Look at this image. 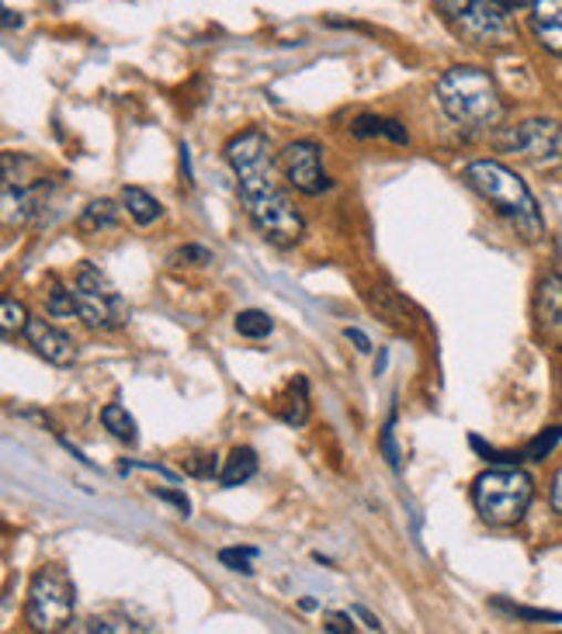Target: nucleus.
<instances>
[{
    "mask_svg": "<svg viewBox=\"0 0 562 634\" xmlns=\"http://www.w3.org/2000/svg\"><path fill=\"white\" fill-rule=\"evenodd\" d=\"M226 160L237 174V191L250 222L274 247H295L305 232V222L295 211L292 198L278 184L271 139L261 128H247L226 143Z\"/></svg>",
    "mask_w": 562,
    "mask_h": 634,
    "instance_id": "obj_1",
    "label": "nucleus"
},
{
    "mask_svg": "<svg viewBox=\"0 0 562 634\" xmlns=\"http://www.w3.org/2000/svg\"><path fill=\"white\" fill-rule=\"evenodd\" d=\"M466 184L497 208V216H503L524 243H539L545 236V219L539 211L528 184L510 170L507 164L497 160H476L466 167Z\"/></svg>",
    "mask_w": 562,
    "mask_h": 634,
    "instance_id": "obj_2",
    "label": "nucleus"
},
{
    "mask_svg": "<svg viewBox=\"0 0 562 634\" xmlns=\"http://www.w3.org/2000/svg\"><path fill=\"white\" fill-rule=\"evenodd\" d=\"M438 104L462 128H497L503 122V97L482 66H451L438 81Z\"/></svg>",
    "mask_w": 562,
    "mask_h": 634,
    "instance_id": "obj_3",
    "label": "nucleus"
},
{
    "mask_svg": "<svg viewBox=\"0 0 562 634\" xmlns=\"http://www.w3.org/2000/svg\"><path fill=\"white\" fill-rule=\"evenodd\" d=\"M531 499H534L531 475L514 468V465L482 471L476 479V486H472L476 513L490 527H510V523L524 520Z\"/></svg>",
    "mask_w": 562,
    "mask_h": 634,
    "instance_id": "obj_4",
    "label": "nucleus"
},
{
    "mask_svg": "<svg viewBox=\"0 0 562 634\" xmlns=\"http://www.w3.org/2000/svg\"><path fill=\"white\" fill-rule=\"evenodd\" d=\"M70 288L76 302V320L87 330L112 333L129 323V302L118 295V288L101 274L94 263H81V271H76Z\"/></svg>",
    "mask_w": 562,
    "mask_h": 634,
    "instance_id": "obj_5",
    "label": "nucleus"
},
{
    "mask_svg": "<svg viewBox=\"0 0 562 634\" xmlns=\"http://www.w3.org/2000/svg\"><path fill=\"white\" fill-rule=\"evenodd\" d=\"M76 611V586L60 565H45L35 572L29 586V606H24V621L32 631H63L73 624Z\"/></svg>",
    "mask_w": 562,
    "mask_h": 634,
    "instance_id": "obj_6",
    "label": "nucleus"
},
{
    "mask_svg": "<svg viewBox=\"0 0 562 634\" xmlns=\"http://www.w3.org/2000/svg\"><path fill=\"white\" fill-rule=\"evenodd\" d=\"M500 149L534 170H552L562 164V125L555 118H524L500 132Z\"/></svg>",
    "mask_w": 562,
    "mask_h": 634,
    "instance_id": "obj_7",
    "label": "nucleus"
},
{
    "mask_svg": "<svg viewBox=\"0 0 562 634\" xmlns=\"http://www.w3.org/2000/svg\"><path fill=\"white\" fill-rule=\"evenodd\" d=\"M281 174H285V180L299 195H310V198L330 191V184H334L323 170V149L313 139H299L281 149Z\"/></svg>",
    "mask_w": 562,
    "mask_h": 634,
    "instance_id": "obj_8",
    "label": "nucleus"
},
{
    "mask_svg": "<svg viewBox=\"0 0 562 634\" xmlns=\"http://www.w3.org/2000/svg\"><path fill=\"white\" fill-rule=\"evenodd\" d=\"M514 14L503 0H476L455 24L472 45H503L514 39Z\"/></svg>",
    "mask_w": 562,
    "mask_h": 634,
    "instance_id": "obj_9",
    "label": "nucleus"
},
{
    "mask_svg": "<svg viewBox=\"0 0 562 634\" xmlns=\"http://www.w3.org/2000/svg\"><path fill=\"white\" fill-rule=\"evenodd\" d=\"M24 340H29V347L39 357H45L56 367H70L76 361V343L45 320H29V326H24Z\"/></svg>",
    "mask_w": 562,
    "mask_h": 634,
    "instance_id": "obj_10",
    "label": "nucleus"
},
{
    "mask_svg": "<svg viewBox=\"0 0 562 634\" xmlns=\"http://www.w3.org/2000/svg\"><path fill=\"white\" fill-rule=\"evenodd\" d=\"M528 29L545 52L562 56V0H528Z\"/></svg>",
    "mask_w": 562,
    "mask_h": 634,
    "instance_id": "obj_11",
    "label": "nucleus"
},
{
    "mask_svg": "<svg viewBox=\"0 0 562 634\" xmlns=\"http://www.w3.org/2000/svg\"><path fill=\"white\" fill-rule=\"evenodd\" d=\"M534 320H539V330L562 343V278L559 274H545L539 281V292H534Z\"/></svg>",
    "mask_w": 562,
    "mask_h": 634,
    "instance_id": "obj_12",
    "label": "nucleus"
},
{
    "mask_svg": "<svg viewBox=\"0 0 562 634\" xmlns=\"http://www.w3.org/2000/svg\"><path fill=\"white\" fill-rule=\"evenodd\" d=\"M351 132L357 139H393L396 146H410V136H406V128L393 118H378V115H362V118H354Z\"/></svg>",
    "mask_w": 562,
    "mask_h": 634,
    "instance_id": "obj_13",
    "label": "nucleus"
},
{
    "mask_svg": "<svg viewBox=\"0 0 562 634\" xmlns=\"http://www.w3.org/2000/svg\"><path fill=\"white\" fill-rule=\"evenodd\" d=\"M253 475H258V455H253L250 447H237L219 468V486L233 489V486H243L247 479H253Z\"/></svg>",
    "mask_w": 562,
    "mask_h": 634,
    "instance_id": "obj_14",
    "label": "nucleus"
},
{
    "mask_svg": "<svg viewBox=\"0 0 562 634\" xmlns=\"http://www.w3.org/2000/svg\"><path fill=\"white\" fill-rule=\"evenodd\" d=\"M122 205L133 216V222H139V226H153L164 216V205L153 195H146L143 188H125L122 191Z\"/></svg>",
    "mask_w": 562,
    "mask_h": 634,
    "instance_id": "obj_15",
    "label": "nucleus"
},
{
    "mask_svg": "<svg viewBox=\"0 0 562 634\" xmlns=\"http://www.w3.org/2000/svg\"><path fill=\"white\" fill-rule=\"evenodd\" d=\"M115 226H118V208L108 198L91 201L81 211V219H76V229H81V232H105V229H115Z\"/></svg>",
    "mask_w": 562,
    "mask_h": 634,
    "instance_id": "obj_16",
    "label": "nucleus"
},
{
    "mask_svg": "<svg viewBox=\"0 0 562 634\" xmlns=\"http://www.w3.org/2000/svg\"><path fill=\"white\" fill-rule=\"evenodd\" d=\"M101 423H105V430H108L112 437H118V440H125V444H136V440H139L136 419L129 416V409L118 406V403H112V406L101 409Z\"/></svg>",
    "mask_w": 562,
    "mask_h": 634,
    "instance_id": "obj_17",
    "label": "nucleus"
},
{
    "mask_svg": "<svg viewBox=\"0 0 562 634\" xmlns=\"http://www.w3.org/2000/svg\"><path fill=\"white\" fill-rule=\"evenodd\" d=\"M285 409H281V419L289 423V427H302L305 419H310V385L305 378H295L289 385V395H285Z\"/></svg>",
    "mask_w": 562,
    "mask_h": 634,
    "instance_id": "obj_18",
    "label": "nucleus"
},
{
    "mask_svg": "<svg viewBox=\"0 0 562 634\" xmlns=\"http://www.w3.org/2000/svg\"><path fill=\"white\" fill-rule=\"evenodd\" d=\"M271 330H274V320H271L268 312H261V309H243V312L237 315V333L247 336V340L271 336Z\"/></svg>",
    "mask_w": 562,
    "mask_h": 634,
    "instance_id": "obj_19",
    "label": "nucleus"
},
{
    "mask_svg": "<svg viewBox=\"0 0 562 634\" xmlns=\"http://www.w3.org/2000/svg\"><path fill=\"white\" fill-rule=\"evenodd\" d=\"M0 326H4V336H8V340H14L18 333L24 336V326H29V312H24L21 302L4 299V305H0Z\"/></svg>",
    "mask_w": 562,
    "mask_h": 634,
    "instance_id": "obj_20",
    "label": "nucleus"
},
{
    "mask_svg": "<svg viewBox=\"0 0 562 634\" xmlns=\"http://www.w3.org/2000/svg\"><path fill=\"white\" fill-rule=\"evenodd\" d=\"M45 309H49V315H53V320H73V315H76L73 288L53 284V292H49V302H45Z\"/></svg>",
    "mask_w": 562,
    "mask_h": 634,
    "instance_id": "obj_21",
    "label": "nucleus"
},
{
    "mask_svg": "<svg viewBox=\"0 0 562 634\" xmlns=\"http://www.w3.org/2000/svg\"><path fill=\"white\" fill-rule=\"evenodd\" d=\"M562 440V427H549V430H542L539 437H534L528 447H524V458L528 461H545L552 451H555V444Z\"/></svg>",
    "mask_w": 562,
    "mask_h": 634,
    "instance_id": "obj_22",
    "label": "nucleus"
},
{
    "mask_svg": "<svg viewBox=\"0 0 562 634\" xmlns=\"http://www.w3.org/2000/svg\"><path fill=\"white\" fill-rule=\"evenodd\" d=\"M170 263H174V268H206V263H212V253H209L206 247L188 243V247H181L177 253H170Z\"/></svg>",
    "mask_w": 562,
    "mask_h": 634,
    "instance_id": "obj_23",
    "label": "nucleus"
},
{
    "mask_svg": "<svg viewBox=\"0 0 562 634\" xmlns=\"http://www.w3.org/2000/svg\"><path fill=\"white\" fill-rule=\"evenodd\" d=\"M253 554H258L253 548H226V551H219V562H222V565H229L233 572L250 575V572H253V565H250Z\"/></svg>",
    "mask_w": 562,
    "mask_h": 634,
    "instance_id": "obj_24",
    "label": "nucleus"
},
{
    "mask_svg": "<svg viewBox=\"0 0 562 634\" xmlns=\"http://www.w3.org/2000/svg\"><path fill=\"white\" fill-rule=\"evenodd\" d=\"M500 611L514 614V617H524V621H562V614H549V611H528V606H518V603H507V600H497Z\"/></svg>",
    "mask_w": 562,
    "mask_h": 634,
    "instance_id": "obj_25",
    "label": "nucleus"
},
{
    "mask_svg": "<svg viewBox=\"0 0 562 634\" xmlns=\"http://www.w3.org/2000/svg\"><path fill=\"white\" fill-rule=\"evenodd\" d=\"M382 455H386L389 468H399V451H396V416L386 423V430H382Z\"/></svg>",
    "mask_w": 562,
    "mask_h": 634,
    "instance_id": "obj_26",
    "label": "nucleus"
},
{
    "mask_svg": "<svg viewBox=\"0 0 562 634\" xmlns=\"http://www.w3.org/2000/svg\"><path fill=\"white\" fill-rule=\"evenodd\" d=\"M323 631H334V634H351V631H354V614L326 611V614H323Z\"/></svg>",
    "mask_w": 562,
    "mask_h": 634,
    "instance_id": "obj_27",
    "label": "nucleus"
},
{
    "mask_svg": "<svg viewBox=\"0 0 562 634\" xmlns=\"http://www.w3.org/2000/svg\"><path fill=\"white\" fill-rule=\"evenodd\" d=\"M472 4H476V0H434V11L445 14L448 21H458Z\"/></svg>",
    "mask_w": 562,
    "mask_h": 634,
    "instance_id": "obj_28",
    "label": "nucleus"
},
{
    "mask_svg": "<svg viewBox=\"0 0 562 634\" xmlns=\"http://www.w3.org/2000/svg\"><path fill=\"white\" fill-rule=\"evenodd\" d=\"M216 458V455H212ZM209 455H195V458H188V471L191 475H216L219 479V468H216V461H212Z\"/></svg>",
    "mask_w": 562,
    "mask_h": 634,
    "instance_id": "obj_29",
    "label": "nucleus"
},
{
    "mask_svg": "<svg viewBox=\"0 0 562 634\" xmlns=\"http://www.w3.org/2000/svg\"><path fill=\"white\" fill-rule=\"evenodd\" d=\"M153 496H157V499H167V503H174L185 517H188V510H191V507H188V496H181V492H167V489L157 492V489H153Z\"/></svg>",
    "mask_w": 562,
    "mask_h": 634,
    "instance_id": "obj_30",
    "label": "nucleus"
},
{
    "mask_svg": "<svg viewBox=\"0 0 562 634\" xmlns=\"http://www.w3.org/2000/svg\"><path fill=\"white\" fill-rule=\"evenodd\" d=\"M549 499H552V510L562 517V468L552 475V489H549Z\"/></svg>",
    "mask_w": 562,
    "mask_h": 634,
    "instance_id": "obj_31",
    "label": "nucleus"
},
{
    "mask_svg": "<svg viewBox=\"0 0 562 634\" xmlns=\"http://www.w3.org/2000/svg\"><path fill=\"white\" fill-rule=\"evenodd\" d=\"M344 336H347V340L354 343V347H357V351H362V354H368V351H372V340H368V336H365L362 330H354V326H347V330H344Z\"/></svg>",
    "mask_w": 562,
    "mask_h": 634,
    "instance_id": "obj_32",
    "label": "nucleus"
},
{
    "mask_svg": "<svg viewBox=\"0 0 562 634\" xmlns=\"http://www.w3.org/2000/svg\"><path fill=\"white\" fill-rule=\"evenodd\" d=\"M351 614H354V617H362L368 631H382V621H378L372 611H365V606H351Z\"/></svg>",
    "mask_w": 562,
    "mask_h": 634,
    "instance_id": "obj_33",
    "label": "nucleus"
},
{
    "mask_svg": "<svg viewBox=\"0 0 562 634\" xmlns=\"http://www.w3.org/2000/svg\"><path fill=\"white\" fill-rule=\"evenodd\" d=\"M21 24H24V21H21L11 8H4V29H8V32H14V29H21Z\"/></svg>",
    "mask_w": 562,
    "mask_h": 634,
    "instance_id": "obj_34",
    "label": "nucleus"
}]
</instances>
